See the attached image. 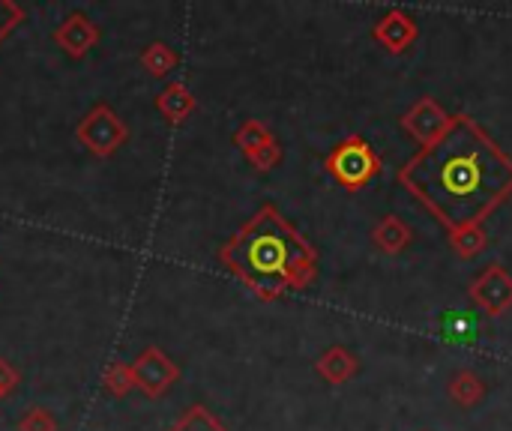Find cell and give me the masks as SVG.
Masks as SVG:
<instances>
[{
  "label": "cell",
  "instance_id": "cell-18",
  "mask_svg": "<svg viewBox=\"0 0 512 431\" xmlns=\"http://www.w3.org/2000/svg\"><path fill=\"white\" fill-rule=\"evenodd\" d=\"M102 384L114 399H126L135 390V378H132V366L129 363H108L102 372Z\"/></svg>",
  "mask_w": 512,
  "mask_h": 431
},
{
  "label": "cell",
  "instance_id": "cell-5",
  "mask_svg": "<svg viewBox=\"0 0 512 431\" xmlns=\"http://www.w3.org/2000/svg\"><path fill=\"white\" fill-rule=\"evenodd\" d=\"M129 366H132L135 390H141L147 399L165 396L180 381V366L165 351H159L156 345L153 348H144Z\"/></svg>",
  "mask_w": 512,
  "mask_h": 431
},
{
  "label": "cell",
  "instance_id": "cell-20",
  "mask_svg": "<svg viewBox=\"0 0 512 431\" xmlns=\"http://www.w3.org/2000/svg\"><path fill=\"white\" fill-rule=\"evenodd\" d=\"M246 162H249L255 171L267 174V171H273V168L282 162V144H279V141H270L267 147H261V150L249 153V156H246Z\"/></svg>",
  "mask_w": 512,
  "mask_h": 431
},
{
  "label": "cell",
  "instance_id": "cell-12",
  "mask_svg": "<svg viewBox=\"0 0 512 431\" xmlns=\"http://www.w3.org/2000/svg\"><path fill=\"white\" fill-rule=\"evenodd\" d=\"M198 108L192 90L183 84V81H174L168 84L159 96H156V111L168 120V123H183L192 117V111Z\"/></svg>",
  "mask_w": 512,
  "mask_h": 431
},
{
  "label": "cell",
  "instance_id": "cell-10",
  "mask_svg": "<svg viewBox=\"0 0 512 431\" xmlns=\"http://www.w3.org/2000/svg\"><path fill=\"white\" fill-rule=\"evenodd\" d=\"M315 372H318L327 384L342 387V384H348V381L360 372V360H357L354 351H348V348H342V345H333V348H327V351L318 357Z\"/></svg>",
  "mask_w": 512,
  "mask_h": 431
},
{
  "label": "cell",
  "instance_id": "cell-23",
  "mask_svg": "<svg viewBox=\"0 0 512 431\" xmlns=\"http://www.w3.org/2000/svg\"><path fill=\"white\" fill-rule=\"evenodd\" d=\"M18 369L9 363V360H3L0 357V399H6V396H12L15 393V387H18Z\"/></svg>",
  "mask_w": 512,
  "mask_h": 431
},
{
  "label": "cell",
  "instance_id": "cell-11",
  "mask_svg": "<svg viewBox=\"0 0 512 431\" xmlns=\"http://www.w3.org/2000/svg\"><path fill=\"white\" fill-rule=\"evenodd\" d=\"M414 240V231L405 219H399L396 213H387L378 219V225L372 228V243L384 252V255H402Z\"/></svg>",
  "mask_w": 512,
  "mask_h": 431
},
{
  "label": "cell",
  "instance_id": "cell-8",
  "mask_svg": "<svg viewBox=\"0 0 512 431\" xmlns=\"http://www.w3.org/2000/svg\"><path fill=\"white\" fill-rule=\"evenodd\" d=\"M102 30L93 18H87L84 12H72L69 18H63V24H57L54 30V42L57 48H63V54H69L72 60L87 57L96 42H99Z\"/></svg>",
  "mask_w": 512,
  "mask_h": 431
},
{
  "label": "cell",
  "instance_id": "cell-3",
  "mask_svg": "<svg viewBox=\"0 0 512 431\" xmlns=\"http://www.w3.org/2000/svg\"><path fill=\"white\" fill-rule=\"evenodd\" d=\"M324 168H327V174H330L339 186H345V189L354 192V189H363L372 177H378L381 168H384V162H381V156L372 150V144H369L366 138L348 135L345 141H339V144L327 153Z\"/></svg>",
  "mask_w": 512,
  "mask_h": 431
},
{
  "label": "cell",
  "instance_id": "cell-22",
  "mask_svg": "<svg viewBox=\"0 0 512 431\" xmlns=\"http://www.w3.org/2000/svg\"><path fill=\"white\" fill-rule=\"evenodd\" d=\"M24 21V9L12 0H0V42Z\"/></svg>",
  "mask_w": 512,
  "mask_h": 431
},
{
  "label": "cell",
  "instance_id": "cell-13",
  "mask_svg": "<svg viewBox=\"0 0 512 431\" xmlns=\"http://www.w3.org/2000/svg\"><path fill=\"white\" fill-rule=\"evenodd\" d=\"M450 399L459 405V408H477L483 399H486V381L471 372V369H462L450 378V387H447Z\"/></svg>",
  "mask_w": 512,
  "mask_h": 431
},
{
  "label": "cell",
  "instance_id": "cell-7",
  "mask_svg": "<svg viewBox=\"0 0 512 431\" xmlns=\"http://www.w3.org/2000/svg\"><path fill=\"white\" fill-rule=\"evenodd\" d=\"M450 123H453V117H450V114L438 105V99H432V96H423L420 102H414V105L402 114V129H405L414 141H420V147L438 141V138L447 132Z\"/></svg>",
  "mask_w": 512,
  "mask_h": 431
},
{
  "label": "cell",
  "instance_id": "cell-15",
  "mask_svg": "<svg viewBox=\"0 0 512 431\" xmlns=\"http://www.w3.org/2000/svg\"><path fill=\"white\" fill-rule=\"evenodd\" d=\"M450 246L459 258L471 261L477 255L486 252L489 246V234H486V225H471V228H462V231H453L450 234Z\"/></svg>",
  "mask_w": 512,
  "mask_h": 431
},
{
  "label": "cell",
  "instance_id": "cell-9",
  "mask_svg": "<svg viewBox=\"0 0 512 431\" xmlns=\"http://www.w3.org/2000/svg\"><path fill=\"white\" fill-rule=\"evenodd\" d=\"M372 36H375V42H381L387 51L402 54V51H408V45L417 39V21H414L408 12H402V9H390V12H384V15L378 18Z\"/></svg>",
  "mask_w": 512,
  "mask_h": 431
},
{
  "label": "cell",
  "instance_id": "cell-16",
  "mask_svg": "<svg viewBox=\"0 0 512 431\" xmlns=\"http://www.w3.org/2000/svg\"><path fill=\"white\" fill-rule=\"evenodd\" d=\"M168 431H228V426L216 414H210L204 405H192L168 426Z\"/></svg>",
  "mask_w": 512,
  "mask_h": 431
},
{
  "label": "cell",
  "instance_id": "cell-19",
  "mask_svg": "<svg viewBox=\"0 0 512 431\" xmlns=\"http://www.w3.org/2000/svg\"><path fill=\"white\" fill-rule=\"evenodd\" d=\"M444 339L453 345H474L477 342V324L465 312H450L444 321Z\"/></svg>",
  "mask_w": 512,
  "mask_h": 431
},
{
  "label": "cell",
  "instance_id": "cell-1",
  "mask_svg": "<svg viewBox=\"0 0 512 431\" xmlns=\"http://www.w3.org/2000/svg\"><path fill=\"white\" fill-rule=\"evenodd\" d=\"M399 183L447 228V234L486 225L512 195V159L468 114H456L447 132L420 147Z\"/></svg>",
  "mask_w": 512,
  "mask_h": 431
},
{
  "label": "cell",
  "instance_id": "cell-14",
  "mask_svg": "<svg viewBox=\"0 0 512 431\" xmlns=\"http://www.w3.org/2000/svg\"><path fill=\"white\" fill-rule=\"evenodd\" d=\"M177 63H180V54H177L168 42H150V45L141 51V66H144L153 78H165Z\"/></svg>",
  "mask_w": 512,
  "mask_h": 431
},
{
  "label": "cell",
  "instance_id": "cell-6",
  "mask_svg": "<svg viewBox=\"0 0 512 431\" xmlns=\"http://www.w3.org/2000/svg\"><path fill=\"white\" fill-rule=\"evenodd\" d=\"M471 300L492 318H501L512 309V276L504 264H489L471 282Z\"/></svg>",
  "mask_w": 512,
  "mask_h": 431
},
{
  "label": "cell",
  "instance_id": "cell-4",
  "mask_svg": "<svg viewBox=\"0 0 512 431\" xmlns=\"http://www.w3.org/2000/svg\"><path fill=\"white\" fill-rule=\"evenodd\" d=\"M75 138H78L96 159H108V156H114V153L129 141V126L120 120V114H117L111 105L99 102V105H93V108L81 117V123L75 126Z\"/></svg>",
  "mask_w": 512,
  "mask_h": 431
},
{
  "label": "cell",
  "instance_id": "cell-21",
  "mask_svg": "<svg viewBox=\"0 0 512 431\" xmlns=\"http://www.w3.org/2000/svg\"><path fill=\"white\" fill-rule=\"evenodd\" d=\"M18 431H57V420L48 408H30L18 420Z\"/></svg>",
  "mask_w": 512,
  "mask_h": 431
},
{
  "label": "cell",
  "instance_id": "cell-2",
  "mask_svg": "<svg viewBox=\"0 0 512 431\" xmlns=\"http://www.w3.org/2000/svg\"><path fill=\"white\" fill-rule=\"evenodd\" d=\"M219 264L261 300L306 291L318 276L315 246L273 204H264L219 249Z\"/></svg>",
  "mask_w": 512,
  "mask_h": 431
},
{
  "label": "cell",
  "instance_id": "cell-17",
  "mask_svg": "<svg viewBox=\"0 0 512 431\" xmlns=\"http://www.w3.org/2000/svg\"><path fill=\"white\" fill-rule=\"evenodd\" d=\"M270 141H276V135H273L261 120H246V123L234 132V144H237V150H240L243 156H249V153L267 147Z\"/></svg>",
  "mask_w": 512,
  "mask_h": 431
}]
</instances>
